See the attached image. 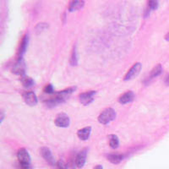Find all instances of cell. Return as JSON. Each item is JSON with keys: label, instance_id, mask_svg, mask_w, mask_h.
<instances>
[{"label": "cell", "instance_id": "6da1fadb", "mask_svg": "<svg viewBox=\"0 0 169 169\" xmlns=\"http://www.w3.org/2000/svg\"><path fill=\"white\" fill-rule=\"evenodd\" d=\"M74 90H75L74 87H70V88H68V89L63 90L62 91L55 93L54 97H51L50 99L46 100V104L47 106L53 107L56 106L58 104H60V103H64L70 97V96L72 94V92Z\"/></svg>", "mask_w": 169, "mask_h": 169}, {"label": "cell", "instance_id": "7a4b0ae2", "mask_svg": "<svg viewBox=\"0 0 169 169\" xmlns=\"http://www.w3.org/2000/svg\"><path fill=\"white\" fill-rule=\"evenodd\" d=\"M116 119V112L115 110L108 107L106 108L105 110H103L102 113H100V115L98 116V121L100 123L102 124H108L111 123L112 121Z\"/></svg>", "mask_w": 169, "mask_h": 169}, {"label": "cell", "instance_id": "3957f363", "mask_svg": "<svg viewBox=\"0 0 169 169\" xmlns=\"http://www.w3.org/2000/svg\"><path fill=\"white\" fill-rule=\"evenodd\" d=\"M141 69H142V64L140 63H135L127 72L125 76L123 78V80L127 81V80H133L139 74Z\"/></svg>", "mask_w": 169, "mask_h": 169}, {"label": "cell", "instance_id": "277c9868", "mask_svg": "<svg viewBox=\"0 0 169 169\" xmlns=\"http://www.w3.org/2000/svg\"><path fill=\"white\" fill-rule=\"evenodd\" d=\"M17 158L19 160V164L20 165H30V154L25 148H21L18 151Z\"/></svg>", "mask_w": 169, "mask_h": 169}, {"label": "cell", "instance_id": "5b68a950", "mask_svg": "<svg viewBox=\"0 0 169 169\" xmlns=\"http://www.w3.org/2000/svg\"><path fill=\"white\" fill-rule=\"evenodd\" d=\"M55 124L59 128H67L70 126V119L65 113H59L55 119Z\"/></svg>", "mask_w": 169, "mask_h": 169}, {"label": "cell", "instance_id": "8992f818", "mask_svg": "<svg viewBox=\"0 0 169 169\" xmlns=\"http://www.w3.org/2000/svg\"><path fill=\"white\" fill-rule=\"evenodd\" d=\"M96 91H89L86 92H83L79 96L80 103L83 104L84 106H87L90 103H91L94 100V96L96 95Z\"/></svg>", "mask_w": 169, "mask_h": 169}, {"label": "cell", "instance_id": "52a82bcc", "mask_svg": "<svg viewBox=\"0 0 169 169\" xmlns=\"http://www.w3.org/2000/svg\"><path fill=\"white\" fill-rule=\"evenodd\" d=\"M23 98L25 103L29 106H35V105H37V102H38L37 95L32 91H28V92L24 93Z\"/></svg>", "mask_w": 169, "mask_h": 169}, {"label": "cell", "instance_id": "ba28073f", "mask_svg": "<svg viewBox=\"0 0 169 169\" xmlns=\"http://www.w3.org/2000/svg\"><path fill=\"white\" fill-rule=\"evenodd\" d=\"M12 71L15 74H19V75H22L23 76L24 74L26 72V64H25L24 60H17V62L14 65L13 69H12Z\"/></svg>", "mask_w": 169, "mask_h": 169}, {"label": "cell", "instance_id": "9c48e42d", "mask_svg": "<svg viewBox=\"0 0 169 169\" xmlns=\"http://www.w3.org/2000/svg\"><path fill=\"white\" fill-rule=\"evenodd\" d=\"M41 154H42V156L45 159V161L49 163L50 165H54V163H55L54 157H53L52 151H51V150L49 148L42 147L41 149Z\"/></svg>", "mask_w": 169, "mask_h": 169}, {"label": "cell", "instance_id": "30bf717a", "mask_svg": "<svg viewBox=\"0 0 169 169\" xmlns=\"http://www.w3.org/2000/svg\"><path fill=\"white\" fill-rule=\"evenodd\" d=\"M86 156H87V150L84 149L78 153L76 158H75V164L77 167L82 168L85 165L86 161Z\"/></svg>", "mask_w": 169, "mask_h": 169}, {"label": "cell", "instance_id": "8fae6325", "mask_svg": "<svg viewBox=\"0 0 169 169\" xmlns=\"http://www.w3.org/2000/svg\"><path fill=\"white\" fill-rule=\"evenodd\" d=\"M28 42H29V37L27 36V34H26L23 37V38H22L21 42H20V48H19V51H18V59L17 60L22 59L24 53H26V51L27 46H28Z\"/></svg>", "mask_w": 169, "mask_h": 169}, {"label": "cell", "instance_id": "7c38bea8", "mask_svg": "<svg viewBox=\"0 0 169 169\" xmlns=\"http://www.w3.org/2000/svg\"><path fill=\"white\" fill-rule=\"evenodd\" d=\"M135 93L131 91H129L123 93V95L120 96L119 98V102L121 104H127V103L133 102L134 99H135Z\"/></svg>", "mask_w": 169, "mask_h": 169}, {"label": "cell", "instance_id": "4fadbf2b", "mask_svg": "<svg viewBox=\"0 0 169 169\" xmlns=\"http://www.w3.org/2000/svg\"><path fill=\"white\" fill-rule=\"evenodd\" d=\"M91 134V127H85L83 129L78 130L77 135L81 140H87L90 138Z\"/></svg>", "mask_w": 169, "mask_h": 169}, {"label": "cell", "instance_id": "5bb4252c", "mask_svg": "<svg viewBox=\"0 0 169 169\" xmlns=\"http://www.w3.org/2000/svg\"><path fill=\"white\" fill-rule=\"evenodd\" d=\"M162 73H163V67H162L161 64H157L156 66L154 67L151 70V73H150V75L146 80H147V81H150V80H151L154 78L159 76Z\"/></svg>", "mask_w": 169, "mask_h": 169}, {"label": "cell", "instance_id": "9a60e30c", "mask_svg": "<svg viewBox=\"0 0 169 169\" xmlns=\"http://www.w3.org/2000/svg\"><path fill=\"white\" fill-rule=\"evenodd\" d=\"M107 160L113 164H119L123 160V155L122 154H109L107 155Z\"/></svg>", "mask_w": 169, "mask_h": 169}, {"label": "cell", "instance_id": "2e32d148", "mask_svg": "<svg viewBox=\"0 0 169 169\" xmlns=\"http://www.w3.org/2000/svg\"><path fill=\"white\" fill-rule=\"evenodd\" d=\"M85 2L84 1H80V0H75V1H71L69 6V10L70 12L74 11V10H80L84 6Z\"/></svg>", "mask_w": 169, "mask_h": 169}, {"label": "cell", "instance_id": "e0dca14e", "mask_svg": "<svg viewBox=\"0 0 169 169\" xmlns=\"http://www.w3.org/2000/svg\"><path fill=\"white\" fill-rule=\"evenodd\" d=\"M109 138V146L113 149H117L119 146V137L115 135H111L108 136Z\"/></svg>", "mask_w": 169, "mask_h": 169}, {"label": "cell", "instance_id": "ac0fdd59", "mask_svg": "<svg viewBox=\"0 0 169 169\" xmlns=\"http://www.w3.org/2000/svg\"><path fill=\"white\" fill-rule=\"evenodd\" d=\"M21 82H22L23 86L26 88H30V87L35 86V81H34L33 79L29 76H26V75L22 76V78H21Z\"/></svg>", "mask_w": 169, "mask_h": 169}, {"label": "cell", "instance_id": "d6986e66", "mask_svg": "<svg viewBox=\"0 0 169 169\" xmlns=\"http://www.w3.org/2000/svg\"><path fill=\"white\" fill-rule=\"evenodd\" d=\"M159 6V2L158 1H156V0H151L148 2V7L146 9V15H148L150 14V12L151 10H156Z\"/></svg>", "mask_w": 169, "mask_h": 169}, {"label": "cell", "instance_id": "ffe728a7", "mask_svg": "<svg viewBox=\"0 0 169 169\" xmlns=\"http://www.w3.org/2000/svg\"><path fill=\"white\" fill-rule=\"evenodd\" d=\"M70 63L72 65H77V63H78V53H77L76 46L74 47L71 58H70Z\"/></svg>", "mask_w": 169, "mask_h": 169}, {"label": "cell", "instance_id": "44dd1931", "mask_svg": "<svg viewBox=\"0 0 169 169\" xmlns=\"http://www.w3.org/2000/svg\"><path fill=\"white\" fill-rule=\"evenodd\" d=\"M44 92L47 93V94H55V91H54V88H53V85L51 84H48L45 86L44 88Z\"/></svg>", "mask_w": 169, "mask_h": 169}, {"label": "cell", "instance_id": "7402d4cb", "mask_svg": "<svg viewBox=\"0 0 169 169\" xmlns=\"http://www.w3.org/2000/svg\"><path fill=\"white\" fill-rule=\"evenodd\" d=\"M57 168L58 169H67L66 164L64 163L63 161H58V163H57Z\"/></svg>", "mask_w": 169, "mask_h": 169}, {"label": "cell", "instance_id": "603a6c76", "mask_svg": "<svg viewBox=\"0 0 169 169\" xmlns=\"http://www.w3.org/2000/svg\"><path fill=\"white\" fill-rule=\"evenodd\" d=\"M19 169H32L31 165H20L19 164Z\"/></svg>", "mask_w": 169, "mask_h": 169}, {"label": "cell", "instance_id": "cb8c5ba5", "mask_svg": "<svg viewBox=\"0 0 169 169\" xmlns=\"http://www.w3.org/2000/svg\"><path fill=\"white\" fill-rule=\"evenodd\" d=\"M164 82L166 85L169 86V74H167L166 77H165V80H164Z\"/></svg>", "mask_w": 169, "mask_h": 169}, {"label": "cell", "instance_id": "d4e9b609", "mask_svg": "<svg viewBox=\"0 0 169 169\" xmlns=\"http://www.w3.org/2000/svg\"><path fill=\"white\" fill-rule=\"evenodd\" d=\"M3 119H4V114H3V111H1V123H3Z\"/></svg>", "mask_w": 169, "mask_h": 169}, {"label": "cell", "instance_id": "484cf974", "mask_svg": "<svg viewBox=\"0 0 169 169\" xmlns=\"http://www.w3.org/2000/svg\"><path fill=\"white\" fill-rule=\"evenodd\" d=\"M94 169H103V167L102 165H97V166L95 167V168Z\"/></svg>", "mask_w": 169, "mask_h": 169}, {"label": "cell", "instance_id": "4316f807", "mask_svg": "<svg viewBox=\"0 0 169 169\" xmlns=\"http://www.w3.org/2000/svg\"><path fill=\"white\" fill-rule=\"evenodd\" d=\"M165 39H166L167 41H169V32L166 35V37H165Z\"/></svg>", "mask_w": 169, "mask_h": 169}]
</instances>
